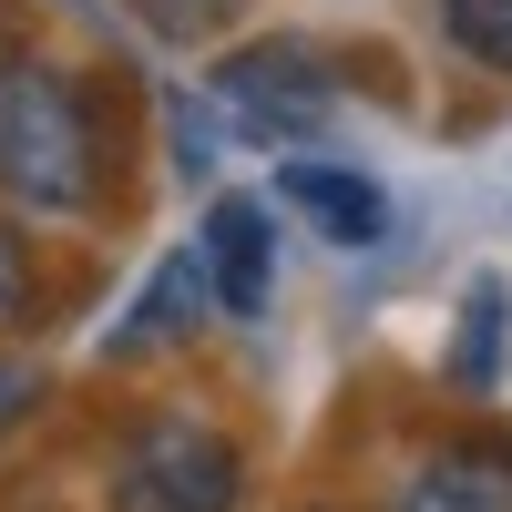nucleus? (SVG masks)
Returning a JSON list of instances; mask_svg holds the SVG:
<instances>
[{"label": "nucleus", "instance_id": "nucleus-8", "mask_svg": "<svg viewBox=\"0 0 512 512\" xmlns=\"http://www.w3.org/2000/svg\"><path fill=\"white\" fill-rule=\"evenodd\" d=\"M502 318H512L502 277L461 287V338H451V379H461V390H492V379H502Z\"/></svg>", "mask_w": 512, "mask_h": 512}, {"label": "nucleus", "instance_id": "nucleus-11", "mask_svg": "<svg viewBox=\"0 0 512 512\" xmlns=\"http://www.w3.org/2000/svg\"><path fill=\"white\" fill-rule=\"evenodd\" d=\"M31 318V246H21V226L0 216V328H21Z\"/></svg>", "mask_w": 512, "mask_h": 512}, {"label": "nucleus", "instance_id": "nucleus-9", "mask_svg": "<svg viewBox=\"0 0 512 512\" xmlns=\"http://www.w3.org/2000/svg\"><path fill=\"white\" fill-rule=\"evenodd\" d=\"M164 52H205V41H226L236 21H246V0H123Z\"/></svg>", "mask_w": 512, "mask_h": 512}, {"label": "nucleus", "instance_id": "nucleus-13", "mask_svg": "<svg viewBox=\"0 0 512 512\" xmlns=\"http://www.w3.org/2000/svg\"><path fill=\"white\" fill-rule=\"evenodd\" d=\"M297 512H349V502H297Z\"/></svg>", "mask_w": 512, "mask_h": 512}, {"label": "nucleus", "instance_id": "nucleus-2", "mask_svg": "<svg viewBox=\"0 0 512 512\" xmlns=\"http://www.w3.org/2000/svg\"><path fill=\"white\" fill-rule=\"evenodd\" d=\"M103 512H246V451L205 410H144L113 441Z\"/></svg>", "mask_w": 512, "mask_h": 512}, {"label": "nucleus", "instance_id": "nucleus-1", "mask_svg": "<svg viewBox=\"0 0 512 512\" xmlns=\"http://www.w3.org/2000/svg\"><path fill=\"white\" fill-rule=\"evenodd\" d=\"M103 113L93 82L62 62H0V205L41 226H72L103 205Z\"/></svg>", "mask_w": 512, "mask_h": 512}, {"label": "nucleus", "instance_id": "nucleus-6", "mask_svg": "<svg viewBox=\"0 0 512 512\" xmlns=\"http://www.w3.org/2000/svg\"><path fill=\"white\" fill-rule=\"evenodd\" d=\"M205 308H216V287H205V256L175 246V256H164V267L134 287V308L113 318L103 359H164V349H185V338L205 328Z\"/></svg>", "mask_w": 512, "mask_h": 512}, {"label": "nucleus", "instance_id": "nucleus-10", "mask_svg": "<svg viewBox=\"0 0 512 512\" xmlns=\"http://www.w3.org/2000/svg\"><path fill=\"white\" fill-rule=\"evenodd\" d=\"M441 31H451L461 62L512 72V0H441Z\"/></svg>", "mask_w": 512, "mask_h": 512}, {"label": "nucleus", "instance_id": "nucleus-12", "mask_svg": "<svg viewBox=\"0 0 512 512\" xmlns=\"http://www.w3.org/2000/svg\"><path fill=\"white\" fill-rule=\"evenodd\" d=\"M31 400H41V369H0V431H11Z\"/></svg>", "mask_w": 512, "mask_h": 512}, {"label": "nucleus", "instance_id": "nucleus-3", "mask_svg": "<svg viewBox=\"0 0 512 512\" xmlns=\"http://www.w3.org/2000/svg\"><path fill=\"white\" fill-rule=\"evenodd\" d=\"M216 113L236 123L246 144H267V154H308L318 134H328V113H338V82H328V62L308 52V41H246V52H226L216 62Z\"/></svg>", "mask_w": 512, "mask_h": 512}, {"label": "nucleus", "instance_id": "nucleus-7", "mask_svg": "<svg viewBox=\"0 0 512 512\" xmlns=\"http://www.w3.org/2000/svg\"><path fill=\"white\" fill-rule=\"evenodd\" d=\"M390 512H512V451L502 441H441L390 482Z\"/></svg>", "mask_w": 512, "mask_h": 512}, {"label": "nucleus", "instance_id": "nucleus-4", "mask_svg": "<svg viewBox=\"0 0 512 512\" xmlns=\"http://www.w3.org/2000/svg\"><path fill=\"white\" fill-rule=\"evenodd\" d=\"M195 256H205V287H216L226 318H267L277 297V205L267 195H216L195 226Z\"/></svg>", "mask_w": 512, "mask_h": 512}, {"label": "nucleus", "instance_id": "nucleus-5", "mask_svg": "<svg viewBox=\"0 0 512 512\" xmlns=\"http://www.w3.org/2000/svg\"><path fill=\"white\" fill-rule=\"evenodd\" d=\"M277 195L308 216L328 246H379L390 236V185L359 175V164H328V154H287L277 164Z\"/></svg>", "mask_w": 512, "mask_h": 512}]
</instances>
